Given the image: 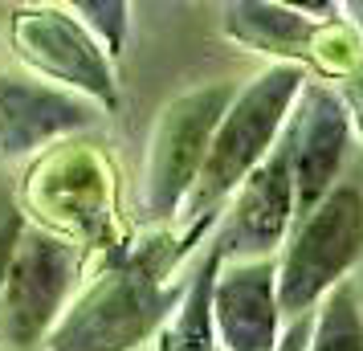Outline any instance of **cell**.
<instances>
[{
  "label": "cell",
  "mask_w": 363,
  "mask_h": 351,
  "mask_svg": "<svg viewBox=\"0 0 363 351\" xmlns=\"http://www.w3.org/2000/svg\"><path fill=\"white\" fill-rule=\"evenodd\" d=\"M192 250L188 237H147L135 250H111L102 269L74 294L62 318L45 335V351H131L160 335L184 302L188 278L167 286L180 257Z\"/></svg>",
  "instance_id": "obj_1"
},
{
  "label": "cell",
  "mask_w": 363,
  "mask_h": 351,
  "mask_svg": "<svg viewBox=\"0 0 363 351\" xmlns=\"http://www.w3.org/2000/svg\"><path fill=\"white\" fill-rule=\"evenodd\" d=\"M306 86V74L298 62H281V66L257 74L253 82L233 94L229 111L220 115L204 164L196 172V184L184 201V221H188V241L196 245L200 233L216 225V213L229 204V196L245 184V176L262 164L265 155L274 151L286 118L294 111L298 90Z\"/></svg>",
  "instance_id": "obj_2"
},
{
  "label": "cell",
  "mask_w": 363,
  "mask_h": 351,
  "mask_svg": "<svg viewBox=\"0 0 363 351\" xmlns=\"http://www.w3.org/2000/svg\"><path fill=\"white\" fill-rule=\"evenodd\" d=\"M281 245V262H274L278 311L290 318L314 315V306L343 286L347 269L363 253V188L355 180L335 184L306 217L290 225Z\"/></svg>",
  "instance_id": "obj_3"
},
{
  "label": "cell",
  "mask_w": 363,
  "mask_h": 351,
  "mask_svg": "<svg viewBox=\"0 0 363 351\" xmlns=\"http://www.w3.org/2000/svg\"><path fill=\"white\" fill-rule=\"evenodd\" d=\"M78 250L74 241L25 225L17 250L0 286V339L13 351H33L45 343L53 323L69 306V294L78 286Z\"/></svg>",
  "instance_id": "obj_4"
},
{
  "label": "cell",
  "mask_w": 363,
  "mask_h": 351,
  "mask_svg": "<svg viewBox=\"0 0 363 351\" xmlns=\"http://www.w3.org/2000/svg\"><path fill=\"white\" fill-rule=\"evenodd\" d=\"M237 86H200L160 111L147 139V167H143V213L151 221L176 217L196 184L204 151L220 115L229 111Z\"/></svg>",
  "instance_id": "obj_5"
},
{
  "label": "cell",
  "mask_w": 363,
  "mask_h": 351,
  "mask_svg": "<svg viewBox=\"0 0 363 351\" xmlns=\"http://www.w3.org/2000/svg\"><path fill=\"white\" fill-rule=\"evenodd\" d=\"M13 45H17L21 62H29L41 78H50V86L57 82L62 90L78 99H94L106 111L118 106L111 57L86 33L78 17H69L62 9H17Z\"/></svg>",
  "instance_id": "obj_6"
},
{
  "label": "cell",
  "mask_w": 363,
  "mask_h": 351,
  "mask_svg": "<svg viewBox=\"0 0 363 351\" xmlns=\"http://www.w3.org/2000/svg\"><path fill=\"white\" fill-rule=\"evenodd\" d=\"M216 250L225 262H262L278 250L294 225V180H290V151L278 135L274 151L245 176V184L220 208Z\"/></svg>",
  "instance_id": "obj_7"
},
{
  "label": "cell",
  "mask_w": 363,
  "mask_h": 351,
  "mask_svg": "<svg viewBox=\"0 0 363 351\" xmlns=\"http://www.w3.org/2000/svg\"><path fill=\"white\" fill-rule=\"evenodd\" d=\"M281 139L290 151L294 221H302L335 188L347 139H351V118H347L339 94L327 90L323 82H306L298 90L286 127H281Z\"/></svg>",
  "instance_id": "obj_8"
},
{
  "label": "cell",
  "mask_w": 363,
  "mask_h": 351,
  "mask_svg": "<svg viewBox=\"0 0 363 351\" xmlns=\"http://www.w3.org/2000/svg\"><path fill=\"white\" fill-rule=\"evenodd\" d=\"M278 290L274 257L262 262H220L213 282V335L225 351L278 347Z\"/></svg>",
  "instance_id": "obj_9"
},
{
  "label": "cell",
  "mask_w": 363,
  "mask_h": 351,
  "mask_svg": "<svg viewBox=\"0 0 363 351\" xmlns=\"http://www.w3.org/2000/svg\"><path fill=\"white\" fill-rule=\"evenodd\" d=\"M94 123V106L62 86L0 74V155L17 160L45 147L50 139Z\"/></svg>",
  "instance_id": "obj_10"
},
{
  "label": "cell",
  "mask_w": 363,
  "mask_h": 351,
  "mask_svg": "<svg viewBox=\"0 0 363 351\" xmlns=\"http://www.w3.org/2000/svg\"><path fill=\"white\" fill-rule=\"evenodd\" d=\"M220 250L216 241L208 245V253L200 257L196 274L188 278L184 302L176 306V315L167 318L160 335H155V351H216V335H213V282L220 269Z\"/></svg>",
  "instance_id": "obj_11"
},
{
  "label": "cell",
  "mask_w": 363,
  "mask_h": 351,
  "mask_svg": "<svg viewBox=\"0 0 363 351\" xmlns=\"http://www.w3.org/2000/svg\"><path fill=\"white\" fill-rule=\"evenodd\" d=\"M225 29L237 41L257 45L262 53H281V57H302L314 37L311 21L298 17V9H286V4H229Z\"/></svg>",
  "instance_id": "obj_12"
},
{
  "label": "cell",
  "mask_w": 363,
  "mask_h": 351,
  "mask_svg": "<svg viewBox=\"0 0 363 351\" xmlns=\"http://www.w3.org/2000/svg\"><path fill=\"white\" fill-rule=\"evenodd\" d=\"M306 351H363V311L351 282L335 286L327 299L318 302Z\"/></svg>",
  "instance_id": "obj_13"
},
{
  "label": "cell",
  "mask_w": 363,
  "mask_h": 351,
  "mask_svg": "<svg viewBox=\"0 0 363 351\" xmlns=\"http://www.w3.org/2000/svg\"><path fill=\"white\" fill-rule=\"evenodd\" d=\"M74 13H82L86 33L102 45L106 57H118L123 53V41H127V4L123 0H78Z\"/></svg>",
  "instance_id": "obj_14"
},
{
  "label": "cell",
  "mask_w": 363,
  "mask_h": 351,
  "mask_svg": "<svg viewBox=\"0 0 363 351\" xmlns=\"http://www.w3.org/2000/svg\"><path fill=\"white\" fill-rule=\"evenodd\" d=\"M29 221L21 213V204L13 201V192L0 184V286H4V274H9V262H13V250H17V237Z\"/></svg>",
  "instance_id": "obj_15"
},
{
  "label": "cell",
  "mask_w": 363,
  "mask_h": 351,
  "mask_svg": "<svg viewBox=\"0 0 363 351\" xmlns=\"http://www.w3.org/2000/svg\"><path fill=\"white\" fill-rule=\"evenodd\" d=\"M343 111H347V118H355L359 123V131H363V66H355L351 74L343 78Z\"/></svg>",
  "instance_id": "obj_16"
},
{
  "label": "cell",
  "mask_w": 363,
  "mask_h": 351,
  "mask_svg": "<svg viewBox=\"0 0 363 351\" xmlns=\"http://www.w3.org/2000/svg\"><path fill=\"white\" fill-rule=\"evenodd\" d=\"M311 323H314V315L294 318V323H290V331L278 335V347H274V351H306V343H311Z\"/></svg>",
  "instance_id": "obj_17"
},
{
  "label": "cell",
  "mask_w": 363,
  "mask_h": 351,
  "mask_svg": "<svg viewBox=\"0 0 363 351\" xmlns=\"http://www.w3.org/2000/svg\"><path fill=\"white\" fill-rule=\"evenodd\" d=\"M351 13H359V17H355V25H359V33H363V4H351Z\"/></svg>",
  "instance_id": "obj_18"
}]
</instances>
